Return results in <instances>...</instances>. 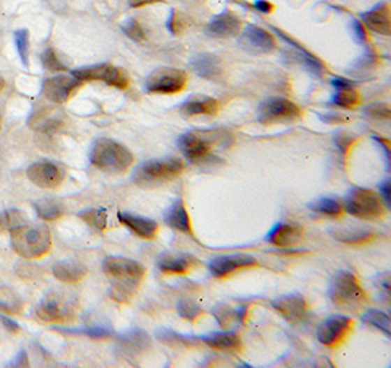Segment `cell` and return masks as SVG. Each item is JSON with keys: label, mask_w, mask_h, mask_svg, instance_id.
Segmentation results:
<instances>
[{"label": "cell", "mask_w": 391, "mask_h": 368, "mask_svg": "<svg viewBox=\"0 0 391 368\" xmlns=\"http://www.w3.org/2000/svg\"><path fill=\"white\" fill-rule=\"evenodd\" d=\"M124 33L133 41H142L145 40V31L144 28L141 27V24L137 20H128L124 25H122Z\"/></svg>", "instance_id": "ab89813d"}, {"label": "cell", "mask_w": 391, "mask_h": 368, "mask_svg": "<svg viewBox=\"0 0 391 368\" xmlns=\"http://www.w3.org/2000/svg\"><path fill=\"white\" fill-rule=\"evenodd\" d=\"M240 46L252 54H268L276 50V40L267 29L258 25H248L240 37Z\"/></svg>", "instance_id": "4fadbf2b"}, {"label": "cell", "mask_w": 391, "mask_h": 368, "mask_svg": "<svg viewBox=\"0 0 391 368\" xmlns=\"http://www.w3.org/2000/svg\"><path fill=\"white\" fill-rule=\"evenodd\" d=\"M180 110L188 117L192 116H216L220 110V103L207 96H193L188 98Z\"/></svg>", "instance_id": "7402d4cb"}, {"label": "cell", "mask_w": 391, "mask_h": 368, "mask_svg": "<svg viewBox=\"0 0 391 368\" xmlns=\"http://www.w3.org/2000/svg\"><path fill=\"white\" fill-rule=\"evenodd\" d=\"M24 310L21 297L8 286H0V311L9 316H18Z\"/></svg>", "instance_id": "f1b7e54d"}, {"label": "cell", "mask_w": 391, "mask_h": 368, "mask_svg": "<svg viewBox=\"0 0 391 368\" xmlns=\"http://www.w3.org/2000/svg\"><path fill=\"white\" fill-rule=\"evenodd\" d=\"M257 264V258L248 254H232V256H220L209 263V272L217 279H223L240 269L253 267Z\"/></svg>", "instance_id": "9a60e30c"}, {"label": "cell", "mask_w": 391, "mask_h": 368, "mask_svg": "<svg viewBox=\"0 0 391 368\" xmlns=\"http://www.w3.org/2000/svg\"><path fill=\"white\" fill-rule=\"evenodd\" d=\"M240 20L232 12H223L214 17L207 25V33L213 37L228 38L236 37L240 31Z\"/></svg>", "instance_id": "d6986e66"}, {"label": "cell", "mask_w": 391, "mask_h": 368, "mask_svg": "<svg viewBox=\"0 0 391 368\" xmlns=\"http://www.w3.org/2000/svg\"><path fill=\"white\" fill-rule=\"evenodd\" d=\"M0 323H2V325L6 327V330L10 332V333H18L20 332L18 323L12 320V318H9V317H6V316H3V314H0Z\"/></svg>", "instance_id": "60d3db41"}, {"label": "cell", "mask_w": 391, "mask_h": 368, "mask_svg": "<svg viewBox=\"0 0 391 368\" xmlns=\"http://www.w3.org/2000/svg\"><path fill=\"white\" fill-rule=\"evenodd\" d=\"M164 222H166L168 226H170L179 232L192 235L191 219H189L188 210L182 200H176L166 210V213H164Z\"/></svg>", "instance_id": "484cf974"}, {"label": "cell", "mask_w": 391, "mask_h": 368, "mask_svg": "<svg viewBox=\"0 0 391 368\" xmlns=\"http://www.w3.org/2000/svg\"><path fill=\"white\" fill-rule=\"evenodd\" d=\"M78 216L84 220L87 225H89L97 230H103L108 225V213L103 209L85 210V212H81Z\"/></svg>", "instance_id": "836d02e7"}, {"label": "cell", "mask_w": 391, "mask_h": 368, "mask_svg": "<svg viewBox=\"0 0 391 368\" xmlns=\"http://www.w3.org/2000/svg\"><path fill=\"white\" fill-rule=\"evenodd\" d=\"M10 367H28L27 352H25V351H21L20 354L17 355V358H15V360L10 362Z\"/></svg>", "instance_id": "f6af8a7d"}, {"label": "cell", "mask_w": 391, "mask_h": 368, "mask_svg": "<svg viewBox=\"0 0 391 368\" xmlns=\"http://www.w3.org/2000/svg\"><path fill=\"white\" fill-rule=\"evenodd\" d=\"M308 207H309V210H312L315 213L332 216V217H337L343 212V205L337 200L328 198V197H323V198H318V200L309 203Z\"/></svg>", "instance_id": "4dcf8cb0"}, {"label": "cell", "mask_w": 391, "mask_h": 368, "mask_svg": "<svg viewBox=\"0 0 391 368\" xmlns=\"http://www.w3.org/2000/svg\"><path fill=\"white\" fill-rule=\"evenodd\" d=\"M157 2H163V0H129V5H131V8H141V6L157 3Z\"/></svg>", "instance_id": "bcb514c9"}, {"label": "cell", "mask_w": 391, "mask_h": 368, "mask_svg": "<svg viewBox=\"0 0 391 368\" xmlns=\"http://www.w3.org/2000/svg\"><path fill=\"white\" fill-rule=\"evenodd\" d=\"M179 149L185 157L198 163V161L205 160L212 153V144L201 135L195 134V132H186L179 138Z\"/></svg>", "instance_id": "e0dca14e"}, {"label": "cell", "mask_w": 391, "mask_h": 368, "mask_svg": "<svg viewBox=\"0 0 391 368\" xmlns=\"http://www.w3.org/2000/svg\"><path fill=\"white\" fill-rule=\"evenodd\" d=\"M72 75L82 82L101 81L110 87L119 88V90H125L131 84L129 73L125 69L110 64H98L75 69L72 71Z\"/></svg>", "instance_id": "ba28073f"}, {"label": "cell", "mask_w": 391, "mask_h": 368, "mask_svg": "<svg viewBox=\"0 0 391 368\" xmlns=\"http://www.w3.org/2000/svg\"><path fill=\"white\" fill-rule=\"evenodd\" d=\"M364 321L368 323V325L374 326V327L380 329L387 336L391 334V330H390V317H388V314H385L381 310H368L364 314Z\"/></svg>", "instance_id": "d590c367"}, {"label": "cell", "mask_w": 391, "mask_h": 368, "mask_svg": "<svg viewBox=\"0 0 391 368\" xmlns=\"http://www.w3.org/2000/svg\"><path fill=\"white\" fill-rule=\"evenodd\" d=\"M334 238L346 244H364L372 238V233L369 230L362 229H340L334 232Z\"/></svg>", "instance_id": "1f68e13d"}, {"label": "cell", "mask_w": 391, "mask_h": 368, "mask_svg": "<svg viewBox=\"0 0 391 368\" xmlns=\"http://www.w3.org/2000/svg\"><path fill=\"white\" fill-rule=\"evenodd\" d=\"M37 316L43 321H68L73 317V304L59 293H52L40 302Z\"/></svg>", "instance_id": "5bb4252c"}, {"label": "cell", "mask_w": 391, "mask_h": 368, "mask_svg": "<svg viewBox=\"0 0 391 368\" xmlns=\"http://www.w3.org/2000/svg\"><path fill=\"white\" fill-rule=\"evenodd\" d=\"M380 194H381V197L384 198V203L387 204V205H390V188H391V185H390V179H384L381 184H380Z\"/></svg>", "instance_id": "7bdbcfd3"}, {"label": "cell", "mask_w": 391, "mask_h": 368, "mask_svg": "<svg viewBox=\"0 0 391 368\" xmlns=\"http://www.w3.org/2000/svg\"><path fill=\"white\" fill-rule=\"evenodd\" d=\"M253 5H255V8H257L263 13H270V12L274 9L273 3L268 2V0H255Z\"/></svg>", "instance_id": "ee69618b"}, {"label": "cell", "mask_w": 391, "mask_h": 368, "mask_svg": "<svg viewBox=\"0 0 391 368\" xmlns=\"http://www.w3.org/2000/svg\"><path fill=\"white\" fill-rule=\"evenodd\" d=\"M184 170L182 161L175 157L148 160L135 170L133 182L140 186H156L179 178Z\"/></svg>", "instance_id": "5b68a950"}, {"label": "cell", "mask_w": 391, "mask_h": 368, "mask_svg": "<svg viewBox=\"0 0 391 368\" xmlns=\"http://www.w3.org/2000/svg\"><path fill=\"white\" fill-rule=\"evenodd\" d=\"M344 210L355 217L374 220L384 214V204L381 201V197L377 193H374V191L365 188H355L346 197Z\"/></svg>", "instance_id": "8992f818"}, {"label": "cell", "mask_w": 391, "mask_h": 368, "mask_svg": "<svg viewBox=\"0 0 391 368\" xmlns=\"http://www.w3.org/2000/svg\"><path fill=\"white\" fill-rule=\"evenodd\" d=\"M330 298L340 310L352 313L360 310L367 304V295L359 285L357 277L348 270H341L333 277Z\"/></svg>", "instance_id": "277c9868"}, {"label": "cell", "mask_w": 391, "mask_h": 368, "mask_svg": "<svg viewBox=\"0 0 391 368\" xmlns=\"http://www.w3.org/2000/svg\"><path fill=\"white\" fill-rule=\"evenodd\" d=\"M304 238V229L296 223H280L268 233V242L280 248H289Z\"/></svg>", "instance_id": "ffe728a7"}, {"label": "cell", "mask_w": 391, "mask_h": 368, "mask_svg": "<svg viewBox=\"0 0 391 368\" xmlns=\"http://www.w3.org/2000/svg\"><path fill=\"white\" fill-rule=\"evenodd\" d=\"M41 62H43V66L46 68L47 71H50V72H64V71L68 69L62 64V61H60V59L57 57V54H56L53 47H47L46 50L43 52Z\"/></svg>", "instance_id": "74e56055"}, {"label": "cell", "mask_w": 391, "mask_h": 368, "mask_svg": "<svg viewBox=\"0 0 391 368\" xmlns=\"http://www.w3.org/2000/svg\"><path fill=\"white\" fill-rule=\"evenodd\" d=\"M365 113L377 121H388L391 116L390 106L385 105V103H374V105H369L365 109Z\"/></svg>", "instance_id": "f35d334b"}, {"label": "cell", "mask_w": 391, "mask_h": 368, "mask_svg": "<svg viewBox=\"0 0 391 368\" xmlns=\"http://www.w3.org/2000/svg\"><path fill=\"white\" fill-rule=\"evenodd\" d=\"M82 81L77 80L73 75H56L49 78L43 84V94L47 100L64 105L75 93L80 90Z\"/></svg>", "instance_id": "8fae6325"}, {"label": "cell", "mask_w": 391, "mask_h": 368, "mask_svg": "<svg viewBox=\"0 0 391 368\" xmlns=\"http://www.w3.org/2000/svg\"><path fill=\"white\" fill-rule=\"evenodd\" d=\"M65 169L50 160L33 163L27 170L28 179L44 189H54L65 181Z\"/></svg>", "instance_id": "30bf717a"}, {"label": "cell", "mask_w": 391, "mask_h": 368, "mask_svg": "<svg viewBox=\"0 0 391 368\" xmlns=\"http://www.w3.org/2000/svg\"><path fill=\"white\" fill-rule=\"evenodd\" d=\"M300 117H302V110L288 98H267L258 108V121L264 125L290 124L299 121Z\"/></svg>", "instance_id": "52a82bcc"}, {"label": "cell", "mask_w": 391, "mask_h": 368, "mask_svg": "<svg viewBox=\"0 0 391 368\" xmlns=\"http://www.w3.org/2000/svg\"><path fill=\"white\" fill-rule=\"evenodd\" d=\"M353 33H355V38L356 41L362 43L367 40V31H365V25L360 24L359 21H353Z\"/></svg>", "instance_id": "b9f144b4"}, {"label": "cell", "mask_w": 391, "mask_h": 368, "mask_svg": "<svg viewBox=\"0 0 391 368\" xmlns=\"http://www.w3.org/2000/svg\"><path fill=\"white\" fill-rule=\"evenodd\" d=\"M202 341L212 346L213 349L221 351V352H239L240 346H242V342H240V337L233 334V333H228V332H217V333H212L207 334L202 337Z\"/></svg>", "instance_id": "83f0119b"}, {"label": "cell", "mask_w": 391, "mask_h": 368, "mask_svg": "<svg viewBox=\"0 0 391 368\" xmlns=\"http://www.w3.org/2000/svg\"><path fill=\"white\" fill-rule=\"evenodd\" d=\"M188 75L180 69L158 68L145 80V90L152 94H177L186 87Z\"/></svg>", "instance_id": "9c48e42d"}, {"label": "cell", "mask_w": 391, "mask_h": 368, "mask_svg": "<svg viewBox=\"0 0 391 368\" xmlns=\"http://www.w3.org/2000/svg\"><path fill=\"white\" fill-rule=\"evenodd\" d=\"M89 161L108 173H122L133 163V154L117 141L101 138L93 145L89 153Z\"/></svg>", "instance_id": "3957f363"}, {"label": "cell", "mask_w": 391, "mask_h": 368, "mask_svg": "<svg viewBox=\"0 0 391 368\" xmlns=\"http://www.w3.org/2000/svg\"><path fill=\"white\" fill-rule=\"evenodd\" d=\"M362 21L365 27H368L372 31L390 36L391 34V17H390V6L388 3H380L371 9L369 12L362 15Z\"/></svg>", "instance_id": "44dd1931"}, {"label": "cell", "mask_w": 391, "mask_h": 368, "mask_svg": "<svg viewBox=\"0 0 391 368\" xmlns=\"http://www.w3.org/2000/svg\"><path fill=\"white\" fill-rule=\"evenodd\" d=\"M53 274L64 284H78L87 276V269L77 261H59L53 266Z\"/></svg>", "instance_id": "4316f807"}, {"label": "cell", "mask_w": 391, "mask_h": 368, "mask_svg": "<svg viewBox=\"0 0 391 368\" xmlns=\"http://www.w3.org/2000/svg\"><path fill=\"white\" fill-rule=\"evenodd\" d=\"M12 246L18 256L37 260L46 256L52 248L50 229L46 225H22L10 232Z\"/></svg>", "instance_id": "7a4b0ae2"}, {"label": "cell", "mask_w": 391, "mask_h": 368, "mask_svg": "<svg viewBox=\"0 0 391 368\" xmlns=\"http://www.w3.org/2000/svg\"><path fill=\"white\" fill-rule=\"evenodd\" d=\"M13 40H15V44H17V50L21 57L22 65L25 68H28V64H29V33H28V29H25V28L17 29V31L13 33Z\"/></svg>", "instance_id": "e575fe53"}, {"label": "cell", "mask_w": 391, "mask_h": 368, "mask_svg": "<svg viewBox=\"0 0 391 368\" xmlns=\"http://www.w3.org/2000/svg\"><path fill=\"white\" fill-rule=\"evenodd\" d=\"M332 84L336 88V93L333 94L332 98V103L334 106L343 109H355L359 105L360 96L351 81L337 78Z\"/></svg>", "instance_id": "cb8c5ba5"}, {"label": "cell", "mask_w": 391, "mask_h": 368, "mask_svg": "<svg viewBox=\"0 0 391 368\" xmlns=\"http://www.w3.org/2000/svg\"><path fill=\"white\" fill-rule=\"evenodd\" d=\"M34 209L40 219L46 220V222H53L59 217L64 216V207L57 201L50 198H43L34 203Z\"/></svg>", "instance_id": "f546056e"}, {"label": "cell", "mask_w": 391, "mask_h": 368, "mask_svg": "<svg viewBox=\"0 0 391 368\" xmlns=\"http://www.w3.org/2000/svg\"><path fill=\"white\" fill-rule=\"evenodd\" d=\"M28 222L25 214L17 209H10V210H5L0 213V229L3 230H13L22 225H25Z\"/></svg>", "instance_id": "d6a6232c"}, {"label": "cell", "mask_w": 391, "mask_h": 368, "mask_svg": "<svg viewBox=\"0 0 391 368\" xmlns=\"http://www.w3.org/2000/svg\"><path fill=\"white\" fill-rule=\"evenodd\" d=\"M352 326H353V321L349 317H344V316L328 317L318 326L317 337L323 345L333 348L343 342L346 334L351 332Z\"/></svg>", "instance_id": "7c38bea8"}, {"label": "cell", "mask_w": 391, "mask_h": 368, "mask_svg": "<svg viewBox=\"0 0 391 368\" xmlns=\"http://www.w3.org/2000/svg\"><path fill=\"white\" fill-rule=\"evenodd\" d=\"M3 88H5V81H3V78H0V93H2Z\"/></svg>", "instance_id": "7dc6e473"}, {"label": "cell", "mask_w": 391, "mask_h": 368, "mask_svg": "<svg viewBox=\"0 0 391 368\" xmlns=\"http://www.w3.org/2000/svg\"><path fill=\"white\" fill-rule=\"evenodd\" d=\"M191 66L197 75L205 80H216L223 73L221 61L217 56L209 53H201L193 56L191 61Z\"/></svg>", "instance_id": "d4e9b609"}, {"label": "cell", "mask_w": 391, "mask_h": 368, "mask_svg": "<svg viewBox=\"0 0 391 368\" xmlns=\"http://www.w3.org/2000/svg\"><path fill=\"white\" fill-rule=\"evenodd\" d=\"M272 307L284 318L290 323L302 321L307 316L308 305L302 295L293 293V295H284L272 302Z\"/></svg>", "instance_id": "2e32d148"}, {"label": "cell", "mask_w": 391, "mask_h": 368, "mask_svg": "<svg viewBox=\"0 0 391 368\" xmlns=\"http://www.w3.org/2000/svg\"><path fill=\"white\" fill-rule=\"evenodd\" d=\"M177 313L182 318L193 321V320L200 318L204 314V310L198 304H195L193 301L184 300V301H180L177 304Z\"/></svg>", "instance_id": "8d00e7d4"}, {"label": "cell", "mask_w": 391, "mask_h": 368, "mask_svg": "<svg viewBox=\"0 0 391 368\" xmlns=\"http://www.w3.org/2000/svg\"><path fill=\"white\" fill-rule=\"evenodd\" d=\"M119 222L131 229L137 237L142 240H153L158 232V225L153 219H148L144 216H138L131 212H119L117 213Z\"/></svg>", "instance_id": "ac0fdd59"}, {"label": "cell", "mask_w": 391, "mask_h": 368, "mask_svg": "<svg viewBox=\"0 0 391 368\" xmlns=\"http://www.w3.org/2000/svg\"><path fill=\"white\" fill-rule=\"evenodd\" d=\"M103 270L113 281L112 297L119 302H128L145 276L141 263L125 257H108L103 263Z\"/></svg>", "instance_id": "6da1fadb"}, {"label": "cell", "mask_w": 391, "mask_h": 368, "mask_svg": "<svg viewBox=\"0 0 391 368\" xmlns=\"http://www.w3.org/2000/svg\"><path fill=\"white\" fill-rule=\"evenodd\" d=\"M195 263H197V260L192 256L168 253L158 257L157 266L166 274H185L195 266Z\"/></svg>", "instance_id": "603a6c76"}]
</instances>
